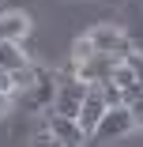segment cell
<instances>
[{"mask_svg": "<svg viewBox=\"0 0 143 147\" xmlns=\"http://www.w3.org/2000/svg\"><path fill=\"white\" fill-rule=\"evenodd\" d=\"M128 132H136V121H132V109L128 106H109L105 109V117L98 121V128L91 132V147H102V143H117V140H124Z\"/></svg>", "mask_w": 143, "mask_h": 147, "instance_id": "1", "label": "cell"}, {"mask_svg": "<svg viewBox=\"0 0 143 147\" xmlns=\"http://www.w3.org/2000/svg\"><path fill=\"white\" fill-rule=\"evenodd\" d=\"M117 64H124V61L91 49L87 57H79V61L72 64V76H75L79 83H87V87H105V83L113 79V72H117Z\"/></svg>", "mask_w": 143, "mask_h": 147, "instance_id": "2", "label": "cell"}, {"mask_svg": "<svg viewBox=\"0 0 143 147\" xmlns=\"http://www.w3.org/2000/svg\"><path fill=\"white\" fill-rule=\"evenodd\" d=\"M83 38L91 42V49H94V53L117 57V61H128V57L136 53V49H132V42L124 38V30H121V26H113V23H102V26H94V30H87Z\"/></svg>", "mask_w": 143, "mask_h": 147, "instance_id": "3", "label": "cell"}, {"mask_svg": "<svg viewBox=\"0 0 143 147\" xmlns=\"http://www.w3.org/2000/svg\"><path fill=\"white\" fill-rule=\"evenodd\" d=\"M87 91H91V87H87V83H79L75 76L60 79V83L53 87V102H49V113H56V117H79V109H83V98H87Z\"/></svg>", "mask_w": 143, "mask_h": 147, "instance_id": "4", "label": "cell"}, {"mask_svg": "<svg viewBox=\"0 0 143 147\" xmlns=\"http://www.w3.org/2000/svg\"><path fill=\"white\" fill-rule=\"evenodd\" d=\"M45 128L60 140L64 147H87V140H91L75 117H56V113H49V125H45Z\"/></svg>", "mask_w": 143, "mask_h": 147, "instance_id": "5", "label": "cell"}, {"mask_svg": "<svg viewBox=\"0 0 143 147\" xmlns=\"http://www.w3.org/2000/svg\"><path fill=\"white\" fill-rule=\"evenodd\" d=\"M105 109H109V102H105V94H102V87H91V91H87V98H83L79 117H75V121L83 125V132H87V136L98 128V121L105 117Z\"/></svg>", "mask_w": 143, "mask_h": 147, "instance_id": "6", "label": "cell"}, {"mask_svg": "<svg viewBox=\"0 0 143 147\" xmlns=\"http://www.w3.org/2000/svg\"><path fill=\"white\" fill-rule=\"evenodd\" d=\"M23 68H30L23 42H0V79H4V76H15Z\"/></svg>", "mask_w": 143, "mask_h": 147, "instance_id": "7", "label": "cell"}, {"mask_svg": "<svg viewBox=\"0 0 143 147\" xmlns=\"http://www.w3.org/2000/svg\"><path fill=\"white\" fill-rule=\"evenodd\" d=\"M113 83H117L121 91H128V87H136V72L128 68V61H124V64H117V72H113Z\"/></svg>", "mask_w": 143, "mask_h": 147, "instance_id": "8", "label": "cell"}, {"mask_svg": "<svg viewBox=\"0 0 143 147\" xmlns=\"http://www.w3.org/2000/svg\"><path fill=\"white\" fill-rule=\"evenodd\" d=\"M102 94H105V102H109V106H128V98H124V91H121V87L113 83V79H109V83L102 87Z\"/></svg>", "mask_w": 143, "mask_h": 147, "instance_id": "9", "label": "cell"}, {"mask_svg": "<svg viewBox=\"0 0 143 147\" xmlns=\"http://www.w3.org/2000/svg\"><path fill=\"white\" fill-rule=\"evenodd\" d=\"M30 147H64V143H60V140H56V136H53L49 128H42V132H38V136L30 140Z\"/></svg>", "mask_w": 143, "mask_h": 147, "instance_id": "10", "label": "cell"}, {"mask_svg": "<svg viewBox=\"0 0 143 147\" xmlns=\"http://www.w3.org/2000/svg\"><path fill=\"white\" fill-rule=\"evenodd\" d=\"M128 68L136 72V83L143 87V53H132V57H128Z\"/></svg>", "mask_w": 143, "mask_h": 147, "instance_id": "11", "label": "cell"}, {"mask_svg": "<svg viewBox=\"0 0 143 147\" xmlns=\"http://www.w3.org/2000/svg\"><path fill=\"white\" fill-rule=\"evenodd\" d=\"M128 109H132V121H136V128H143V94H139L136 102H128Z\"/></svg>", "mask_w": 143, "mask_h": 147, "instance_id": "12", "label": "cell"}, {"mask_svg": "<svg viewBox=\"0 0 143 147\" xmlns=\"http://www.w3.org/2000/svg\"><path fill=\"white\" fill-rule=\"evenodd\" d=\"M11 102H15V98H11V94H8V91H0V117H4V113H8V109H11Z\"/></svg>", "mask_w": 143, "mask_h": 147, "instance_id": "13", "label": "cell"}, {"mask_svg": "<svg viewBox=\"0 0 143 147\" xmlns=\"http://www.w3.org/2000/svg\"><path fill=\"white\" fill-rule=\"evenodd\" d=\"M0 91H4V87H0Z\"/></svg>", "mask_w": 143, "mask_h": 147, "instance_id": "14", "label": "cell"}]
</instances>
